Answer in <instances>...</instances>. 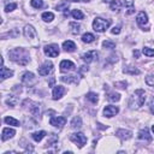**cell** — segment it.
Masks as SVG:
<instances>
[{
	"label": "cell",
	"mask_w": 154,
	"mask_h": 154,
	"mask_svg": "<svg viewBox=\"0 0 154 154\" xmlns=\"http://www.w3.org/2000/svg\"><path fill=\"white\" fill-rule=\"evenodd\" d=\"M8 58L14 61L16 64H19V65H26L30 60L29 58V53L26 52V49L24 48H13L8 52Z\"/></svg>",
	"instance_id": "obj_1"
},
{
	"label": "cell",
	"mask_w": 154,
	"mask_h": 154,
	"mask_svg": "<svg viewBox=\"0 0 154 154\" xmlns=\"http://www.w3.org/2000/svg\"><path fill=\"white\" fill-rule=\"evenodd\" d=\"M146 101V93L143 89H136L130 97L129 106L130 108H140Z\"/></svg>",
	"instance_id": "obj_2"
},
{
	"label": "cell",
	"mask_w": 154,
	"mask_h": 154,
	"mask_svg": "<svg viewBox=\"0 0 154 154\" xmlns=\"http://www.w3.org/2000/svg\"><path fill=\"white\" fill-rule=\"evenodd\" d=\"M111 25V20L109 19H103V18H95L93 20V29L97 32H105L106 29H108V26Z\"/></svg>",
	"instance_id": "obj_3"
},
{
	"label": "cell",
	"mask_w": 154,
	"mask_h": 154,
	"mask_svg": "<svg viewBox=\"0 0 154 154\" xmlns=\"http://www.w3.org/2000/svg\"><path fill=\"white\" fill-rule=\"evenodd\" d=\"M36 82H37V78L35 77V75H34L32 72L26 71V72H24V73L22 75V83H24L25 85L31 87V85H34Z\"/></svg>",
	"instance_id": "obj_4"
},
{
	"label": "cell",
	"mask_w": 154,
	"mask_h": 154,
	"mask_svg": "<svg viewBox=\"0 0 154 154\" xmlns=\"http://www.w3.org/2000/svg\"><path fill=\"white\" fill-rule=\"evenodd\" d=\"M70 140H71L72 142H75L79 148H82V147L87 143V137H85V135H83L82 132L72 134V135L70 136Z\"/></svg>",
	"instance_id": "obj_5"
},
{
	"label": "cell",
	"mask_w": 154,
	"mask_h": 154,
	"mask_svg": "<svg viewBox=\"0 0 154 154\" xmlns=\"http://www.w3.org/2000/svg\"><path fill=\"white\" fill-rule=\"evenodd\" d=\"M43 52H45L46 55H48V57H51V58H55V57L59 55V52H60V51H59L58 45L52 43V45H47V46H45Z\"/></svg>",
	"instance_id": "obj_6"
},
{
	"label": "cell",
	"mask_w": 154,
	"mask_h": 154,
	"mask_svg": "<svg viewBox=\"0 0 154 154\" xmlns=\"http://www.w3.org/2000/svg\"><path fill=\"white\" fill-rule=\"evenodd\" d=\"M53 71V63L52 61H45L38 67V75L41 76H48Z\"/></svg>",
	"instance_id": "obj_7"
},
{
	"label": "cell",
	"mask_w": 154,
	"mask_h": 154,
	"mask_svg": "<svg viewBox=\"0 0 154 154\" xmlns=\"http://www.w3.org/2000/svg\"><path fill=\"white\" fill-rule=\"evenodd\" d=\"M97 57H99V53H97L96 51H88V52L83 53L81 58H82V60H83L84 63L89 64V63H91V61L96 60V59H97Z\"/></svg>",
	"instance_id": "obj_8"
},
{
	"label": "cell",
	"mask_w": 154,
	"mask_h": 154,
	"mask_svg": "<svg viewBox=\"0 0 154 154\" xmlns=\"http://www.w3.org/2000/svg\"><path fill=\"white\" fill-rule=\"evenodd\" d=\"M28 101H29V103H30V106L28 107V111H29L34 117H40V116H41V106H40V103L34 102V101H30V100H28Z\"/></svg>",
	"instance_id": "obj_9"
},
{
	"label": "cell",
	"mask_w": 154,
	"mask_h": 154,
	"mask_svg": "<svg viewBox=\"0 0 154 154\" xmlns=\"http://www.w3.org/2000/svg\"><path fill=\"white\" fill-rule=\"evenodd\" d=\"M49 124L51 125H53V126H55V128H63L65 124H66V119L64 118V117H61V116H55V117H52L51 119H49Z\"/></svg>",
	"instance_id": "obj_10"
},
{
	"label": "cell",
	"mask_w": 154,
	"mask_h": 154,
	"mask_svg": "<svg viewBox=\"0 0 154 154\" xmlns=\"http://www.w3.org/2000/svg\"><path fill=\"white\" fill-rule=\"evenodd\" d=\"M23 34H24V36H25L28 40H34V38L36 37V29H35L32 25L28 24V25L24 26Z\"/></svg>",
	"instance_id": "obj_11"
},
{
	"label": "cell",
	"mask_w": 154,
	"mask_h": 154,
	"mask_svg": "<svg viewBox=\"0 0 154 154\" xmlns=\"http://www.w3.org/2000/svg\"><path fill=\"white\" fill-rule=\"evenodd\" d=\"M118 112H119L118 106L107 105V106L103 108V116H105V117H107V118H112V117H113V116H116Z\"/></svg>",
	"instance_id": "obj_12"
},
{
	"label": "cell",
	"mask_w": 154,
	"mask_h": 154,
	"mask_svg": "<svg viewBox=\"0 0 154 154\" xmlns=\"http://www.w3.org/2000/svg\"><path fill=\"white\" fill-rule=\"evenodd\" d=\"M136 22H137V24H138L141 28L147 26V25H148V16H147V13H146L144 11L138 12V14H137V17H136Z\"/></svg>",
	"instance_id": "obj_13"
},
{
	"label": "cell",
	"mask_w": 154,
	"mask_h": 154,
	"mask_svg": "<svg viewBox=\"0 0 154 154\" xmlns=\"http://www.w3.org/2000/svg\"><path fill=\"white\" fill-rule=\"evenodd\" d=\"M59 67H60V71H61V72H66V71L75 70L76 66H75V64H73L72 61H70V60H61Z\"/></svg>",
	"instance_id": "obj_14"
},
{
	"label": "cell",
	"mask_w": 154,
	"mask_h": 154,
	"mask_svg": "<svg viewBox=\"0 0 154 154\" xmlns=\"http://www.w3.org/2000/svg\"><path fill=\"white\" fill-rule=\"evenodd\" d=\"M65 93V88L61 87V85H55L53 88V91H52V96H53V100H59Z\"/></svg>",
	"instance_id": "obj_15"
},
{
	"label": "cell",
	"mask_w": 154,
	"mask_h": 154,
	"mask_svg": "<svg viewBox=\"0 0 154 154\" xmlns=\"http://www.w3.org/2000/svg\"><path fill=\"white\" fill-rule=\"evenodd\" d=\"M16 135V131L11 128H4L2 129V132H1V140L2 141H7L10 138H12L13 136Z\"/></svg>",
	"instance_id": "obj_16"
},
{
	"label": "cell",
	"mask_w": 154,
	"mask_h": 154,
	"mask_svg": "<svg viewBox=\"0 0 154 154\" xmlns=\"http://www.w3.org/2000/svg\"><path fill=\"white\" fill-rule=\"evenodd\" d=\"M116 135H117V136H118L120 140H123V141L130 140V138L132 137L131 131H129V130H124V129H119V130H117Z\"/></svg>",
	"instance_id": "obj_17"
},
{
	"label": "cell",
	"mask_w": 154,
	"mask_h": 154,
	"mask_svg": "<svg viewBox=\"0 0 154 154\" xmlns=\"http://www.w3.org/2000/svg\"><path fill=\"white\" fill-rule=\"evenodd\" d=\"M13 76V71L5 67V66H1V70H0V77H1V81L8 78V77H12Z\"/></svg>",
	"instance_id": "obj_18"
},
{
	"label": "cell",
	"mask_w": 154,
	"mask_h": 154,
	"mask_svg": "<svg viewBox=\"0 0 154 154\" xmlns=\"http://www.w3.org/2000/svg\"><path fill=\"white\" fill-rule=\"evenodd\" d=\"M138 138L140 140H144V141H150L152 140V136H150V134H149V131H148L147 128L141 129L138 131Z\"/></svg>",
	"instance_id": "obj_19"
},
{
	"label": "cell",
	"mask_w": 154,
	"mask_h": 154,
	"mask_svg": "<svg viewBox=\"0 0 154 154\" xmlns=\"http://www.w3.org/2000/svg\"><path fill=\"white\" fill-rule=\"evenodd\" d=\"M63 48H64L65 52H73L76 49V45H75V42L67 40V41L63 42Z\"/></svg>",
	"instance_id": "obj_20"
},
{
	"label": "cell",
	"mask_w": 154,
	"mask_h": 154,
	"mask_svg": "<svg viewBox=\"0 0 154 154\" xmlns=\"http://www.w3.org/2000/svg\"><path fill=\"white\" fill-rule=\"evenodd\" d=\"M70 125H71L72 129H79V128H82V119H81V117H78V116L73 117L72 120H71V123H70Z\"/></svg>",
	"instance_id": "obj_21"
},
{
	"label": "cell",
	"mask_w": 154,
	"mask_h": 154,
	"mask_svg": "<svg viewBox=\"0 0 154 154\" xmlns=\"http://www.w3.org/2000/svg\"><path fill=\"white\" fill-rule=\"evenodd\" d=\"M69 28H70V31L72 34H75V35H77L81 31V25L77 22H70L69 23Z\"/></svg>",
	"instance_id": "obj_22"
},
{
	"label": "cell",
	"mask_w": 154,
	"mask_h": 154,
	"mask_svg": "<svg viewBox=\"0 0 154 154\" xmlns=\"http://www.w3.org/2000/svg\"><path fill=\"white\" fill-rule=\"evenodd\" d=\"M60 79H61L63 82H65V83L78 84V78H77V76H75V75H72V76H63Z\"/></svg>",
	"instance_id": "obj_23"
},
{
	"label": "cell",
	"mask_w": 154,
	"mask_h": 154,
	"mask_svg": "<svg viewBox=\"0 0 154 154\" xmlns=\"http://www.w3.org/2000/svg\"><path fill=\"white\" fill-rule=\"evenodd\" d=\"M46 135H47L46 131L41 130V131H36V132H34V134L31 135V137H32V140H34L35 142H40V141H42V138H43Z\"/></svg>",
	"instance_id": "obj_24"
},
{
	"label": "cell",
	"mask_w": 154,
	"mask_h": 154,
	"mask_svg": "<svg viewBox=\"0 0 154 154\" xmlns=\"http://www.w3.org/2000/svg\"><path fill=\"white\" fill-rule=\"evenodd\" d=\"M82 41L84 43H91L95 41V36L91 34V32H85L82 35Z\"/></svg>",
	"instance_id": "obj_25"
},
{
	"label": "cell",
	"mask_w": 154,
	"mask_h": 154,
	"mask_svg": "<svg viewBox=\"0 0 154 154\" xmlns=\"http://www.w3.org/2000/svg\"><path fill=\"white\" fill-rule=\"evenodd\" d=\"M4 122H5L6 124H8V125H12V126H19V125H20L19 120H17V119L13 118V117H5V118H4Z\"/></svg>",
	"instance_id": "obj_26"
},
{
	"label": "cell",
	"mask_w": 154,
	"mask_h": 154,
	"mask_svg": "<svg viewBox=\"0 0 154 154\" xmlns=\"http://www.w3.org/2000/svg\"><path fill=\"white\" fill-rule=\"evenodd\" d=\"M123 72L124 73H129V75H140V70L136 69V67H132V66L124 67L123 69Z\"/></svg>",
	"instance_id": "obj_27"
},
{
	"label": "cell",
	"mask_w": 154,
	"mask_h": 154,
	"mask_svg": "<svg viewBox=\"0 0 154 154\" xmlns=\"http://www.w3.org/2000/svg\"><path fill=\"white\" fill-rule=\"evenodd\" d=\"M107 99L111 102H118L120 100V94H118V93H109L107 95Z\"/></svg>",
	"instance_id": "obj_28"
},
{
	"label": "cell",
	"mask_w": 154,
	"mask_h": 154,
	"mask_svg": "<svg viewBox=\"0 0 154 154\" xmlns=\"http://www.w3.org/2000/svg\"><path fill=\"white\" fill-rule=\"evenodd\" d=\"M102 47L106 49H113V48H116V42L111 41V40H105L102 42Z\"/></svg>",
	"instance_id": "obj_29"
},
{
	"label": "cell",
	"mask_w": 154,
	"mask_h": 154,
	"mask_svg": "<svg viewBox=\"0 0 154 154\" xmlns=\"http://www.w3.org/2000/svg\"><path fill=\"white\" fill-rule=\"evenodd\" d=\"M69 8V2L67 1H60L57 6H55V10L57 11H65Z\"/></svg>",
	"instance_id": "obj_30"
},
{
	"label": "cell",
	"mask_w": 154,
	"mask_h": 154,
	"mask_svg": "<svg viewBox=\"0 0 154 154\" xmlns=\"http://www.w3.org/2000/svg\"><path fill=\"white\" fill-rule=\"evenodd\" d=\"M42 19H43L45 22L49 23V22H52V20L54 19V14H53L52 12H43V13H42Z\"/></svg>",
	"instance_id": "obj_31"
},
{
	"label": "cell",
	"mask_w": 154,
	"mask_h": 154,
	"mask_svg": "<svg viewBox=\"0 0 154 154\" xmlns=\"http://www.w3.org/2000/svg\"><path fill=\"white\" fill-rule=\"evenodd\" d=\"M87 100H89V101H90V102H93V103H96V102H97V100H99L97 94H96V93H93V91L88 93V94H87Z\"/></svg>",
	"instance_id": "obj_32"
},
{
	"label": "cell",
	"mask_w": 154,
	"mask_h": 154,
	"mask_svg": "<svg viewBox=\"0 0 154 154\" xmlns=\"http://www.w3.org/2000/svg\"><path fill=\"white\" fill-rule=\"evenodd\" d=\"M17 102H18V99H17L16 96H13V95H11L10 97L6 99V103H7L10 107H14V106L17 105Z\"/></svg>",
	"instance_id": "obj_33"
},
{
	"label": "cell",
	"mask_w": 154,
	"mask_h": 154,
	"mask_svg": "<svg viewBox=\"0 0 154 154\" xmlns=\"http://www.w3.org/2000/svg\"><path fill=\"white\" fill-rule=\"evenodd\" d=\"M71 16H72L75 19H83V17H84V14H83V12H82L81 10H72Z\"/></svg>",
	"instance_id": "obj_34"
},
{
	"label": "cell",
	"mask_w": 154,
	"mask_h": 154,
	"mask_svg": "<svg viewBox=\"0 0 154 154\" xmlns=\"http://www.w3.org/2000/svg\"><path fill=\"white\" fill-rule=\"evenodd\" d=\"M30 5L34 8H41L43 6V1L42 0H30Z\"/></svg>",
	"instance_id": "obj_35"
},
{
	"label": "cell",
	"mask_w": 154,
	"mask_h": 154,
	"mask_svg": "<svg viewBox=\"0 0 154 154\" xmlns=\"http://www.w3.org/2000/svg\"><path fill=\"white\" fill-rule=\"evenodd\" d=\"M120 1H118V0H114V1H112L111 4H109V7H111V10H113V11H119V8H120Z\"/></svg>",
	"instance_id": "obj_36"
},
{
	"label": "cell",
	"mask_w": 154,
	"mask_h": 154,
	"mask_svg": "<svg viewBox=\"0 0 154 154\" xmlns=\"http://www.w3.org/2000/svg\"><path fill=\"white\" fill-rule=\"evenodd\" d=\"M142 53H143L144 55H147V57H154V49L148 48V47H144V48L142 49Z\"/></svg>",
	"instance_id": "obj_37"
},
{
	"label": "cell",
	"mask_w": 154,
	"mask_h": 154,
	"mask_svg": "<svg viewBox=\"0 0 154 154\" xmlns=\"http://www.w3.org/2000/svg\"><path fill=\"white\" fill-rule=\"evenodd\" d=\"M16 7H17V4H16V2H11V4H7V5L5 6V12H11V11L16 10Z\"/></svg>",
	"instance_id": "obj_38"
},
{
	"label": "cell",
	"mask_w": 154,
	"mask_h": 154,
	"mask_svg": "<svg viewBox=\"0 0 154 154\" xmlns=\"http://www.w3.org/2000/svg\"><path fill=\"white\" fill-rule=\"evenodd\" d=\"M146 83L149 85V87H154V76L153 75H148L146 77Z\"/></svg>",
	"instance_id": "obj_39"
},
{
	"label": "cell",
	"mask_w": 154,
	"mask_h": 154,
	"mask_svg": "<svg viewBox=\"0 0 154 154\" xmlns=\"http://www.w3.org/2000/svg\"><path fill=\"white\" fill-rule=\"evenodd\" d=\"M120 1V4L123 5V6H125V7H131L132 5H134V0H119Z\"/></svg>",
	"instance_id": "obj_40"
},
{
	"label": "cell",
	"mask_w": 154,
	"mask_h": 154,
	"mask_svg": "<svg viewBox=\"0 0 154 154\" xmlns=\"http://www.w3.org/2000/svg\"><path fill=\"white\" fill-rule=\"evenodd\" d=\"M111 32H112L113 35H118V34L120 32V26H114V28H112V29H111Z\"/></svg>",
	"instance_id": "obj_41"
},
{
	"label": "cell",
	"mask_w": 154,
	"mask_h": 154,
	"mask_svg": "<svg viewBox=\"0 0 154 154\" xmlns=\"http://www.w3.org/2000/svg\"><path fill=\"white\" fill-rule=\"evenodd\" d=\"M116 85H122L120 88L125 89V88H126V82H117V83H116Z\"/></svg>",
	"instance_id": "obj_42"
},
{
	"label": "cell",
	"mask_w": 154,
	"mask_h": 154,
	"mask_svg": "<svg viewBox=\"0 0 154 154\" xmlns=\"http://www.w3.org/2000/svg\"><path fill=\"white\" fill-rule=\"evenodd\" d=\"M134 12V7L131 6V7H129V10H128V14H131Z\"/></svg>",
	"instance_id": "obj_43"
},
{
	"label": "cell",
	"mask_w": 154,
	"mask_h": 154,
	"mask_svg": "<svg viewBox=\"0 0 154 154\" xmlns=\"http://www.w3.org/2000/svg\"><path fill=\"white\" fill-rule=\"evenodd\" d=\"M134 55H135L136 58H138V57H140V52H138V51H134Z\"/></svg>",
	"instance_id": "obj_44"
},
{
	"label": "cell",
	"mask_w": 154,
	"mask_h": 154,
	"mask_svg": "<svg viewBox=\"0 0 154 154\" xmlns=\"http://www.w3.org/2000/svg\"><path fill=\"white\" fill-rule=\"evenodd\" d=\"M53 83H54V78H52V79H51V82H49V87H52V85H53Z\"/></svg>",
	"instance_id": "obj_45"
},
{
	"label": "cell",
	"mask_w": 154,
	"mask_h": 154,
	"mask_svg": "<svg viewBox=\"0 0 154 154\" xmlns=\"http://www.w3.org/2000/svg\"><path fill=\"white\" fill-rule=\"evenodd\" d=\"M102 1H103V2H108V4H111V2L114 1V0H102Z\"/></svg>",
	"instance_id": "obj_46"
},
{
	"label": "cell",
	"mask_w": 154,
	"mask_h": 154,
	"mask_svg": "<svg viewBox=\"0 0 154 154\" xmlns=\"http://www.w3.org/2000/svg\"><path fill=\"white\" fill-rule=\"evenodd\" d=\"M70 1H72V2H76V1H88V0H70Z\"/></svg>",
	"instance_id": "obj_47"
},
{
	"label": "cell",
	"mask_w": 154,
	"mask_h": 154,
	"mask_svg": "<svg viewBox=\"0 0 154 154\" xmlns=\"http://www.w3.org/2000/svg\"><path fill=\"white\" fill-rule=\"evenodd\" d=\"M150 109H152V112L154 113V106H152V108H150Z\"/></svg>",
	"instance_id": "obj_48"
},
{
	"label": "cell",
	"mask_w": 154,
	"mask_h": 154,
	"mask_svg": "<svg viewBox=\"0 0 154 154\" xmlns=\"http://www.w3.org/2000/svg\"><path fill=\"white\" fill-rule=\"evenodd\" d=\"M152 131H153V134H154V125L152 126Z\"/></svg>",
	"instance_id": "obj_49"
}]
</instances>
